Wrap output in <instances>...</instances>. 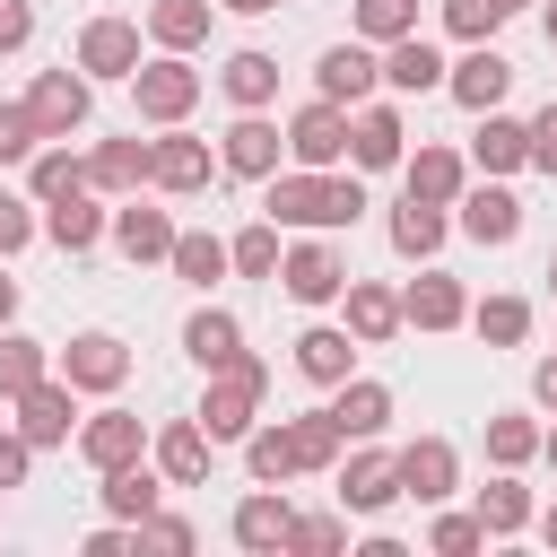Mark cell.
<instances>
[{
	"label": "cell",
	"instance_id": "cell-17",
	"mask_svg": "<svg viewBox=\"0 0 557 557\" xmlns=\"http://www.w3.org/2000/svg\"><path fill=\"white\" fill-rule=\"evenodd\" d=\"M400 139H409V131H400V113H392V104H366V113L348 122V157H357L366 174L400 165Z\"/></svg>",
	"mask_w": 557,
	"mask_h": 557
},
{
	"label": "cell",
	"instance_id": "cell-39",
	"mask_svg": "<svg viewBox=\"0 0 557 557\" xmlns=\"http://www.w3.org/2000/svg\"><path fill=\"white\" fill-rule=\"evenodd\" d=\"M44 366H52L44 339H0V400H17L26 383H44Z\"/></svg>",
	"mask_w": 557,
	"mask_h": 557
},
{
	"label": "cell",
	"instance_id": "cell-19",
	"mask_svg": "<svg viewBox=\"0 0 557 557\" xmlns=\"http://www.w3.org/2000/svg\"><path fill=\"white\" fill-rule=\"evenodd\" d=\"M348 366H357V331L313 322V331L296 339V374H313V383H348Z\"/></svg>",
	"mask_w": 557,
	"mask_h": 557
},
{
	"label": "cell",
	"instance_id": "cell-42",
	"mask_svg": "<svg viewBox=\"0 0 557 557\" xmlns=\"http://www.w3.org/2000/svg\"><path fill=\"white\" fill-rule=\"evenodd\" d=\"M479 522H487V531H522V522H531V496H522L513 479H487V487H479Z\"/></svg>",
	"mask_w": 557,
	"mask_h": 557
},
{
	"label": "cell",
	"instance_id": "cell-49",
	"mask_svg": "<svg viewBox=\"0 0 557 557\" xmlns=\"http://www.w3.org/2000/svg\"><path fill=\"white\" fill-rule=\"evenodd\" d=\"M479 540H487V522H479V513H444V522H435V548H444V557H470Z\"/></svg>",
	"mask_w": 557,
	"mask_h": 557
},
{
	"label": "cell",
	"instance_id": "cell-9",
	"mask_svg": "<svg viewBox=\"0 0 557 557\" xmlns=\"http://www.w3.org/2000/svg\"><path fill=\"white\" fill-rule=\"evenodd\" d=\"M444 87H453V96H461L470 113H496V104H505V87H513V61L479 44V52H461V61L444 70Z\"/></svg>",
	"mask_w": 557,
	"mask_h": 557
},
{
	"label": "cell",
	"instance_id": "cell-54",
	"mask_svg": "<svg viewBox=\"0 0 557 557\" xmlns=\"http://www.w3.org/2000/svg\"><path fill=\"white\" fill-rule=\"evenodd\" d=\"M26 453H35L26 435H0V487H17V479H26Z\"/></svg>",
	"mask_w": 557,
	"mask_h": 557
},
{
	"label": "cell",
	"instance_id": "cell-30",
	"mask_svg": "<svg viewBox=\"0 0 557 557\" xmlns=\"http://www.w3.org/2000/svg\"><path fill=\"white\" fill-rule=\"evenodd\" d=\"M287 522H296V513H287V496H270V487L235 505V540H244V548H287Z\"/></svg>",
	"mask_w": 557,
	"mask_h": 557
},
{
	"label": "cell",
	"instance_id": "cell-6",
	"mask_svg": "<svg viewBox=\"0 0 557 557\" xmlns=\"http://www.w3.org/2000/svg\"><path fill=\"white\" fill-rule=\"evenodd\" d=\"M26 113H35L44 139H70V131L87 122V78H78V70H44L35 96H26Z\"/></svg>",
	"mask_w": 557,
	"mask_h": 557
},
{
	"label": "cell",
	"instance_id": "cell-4",
	"mask_svg": "<svg viewBox=\"0 0 557 557\" xmlns=\"http://www.w3.org/2000/svg\"><path fill=\"white\" fill-rule=\"evenodd\" d=\"M122 374H131V348H122L113 331H78V339L61 348V383H70V392H113Z\"/></svg>",
	"mask_w": 557,
	"mask_h": 557
},
{
	"label": "cell",
	"instance_id": "cell-25",
	"mask_svg": "<svg viewBox=\"0 0 557 557\" xmlns=\"http://www.w3.org/2000/svg\"><path fill=\"white\" fill-rule=\"evenodd\" d=\"M87 183H96V191H139V183H148V139H104V148L87 157Z\"/></svg>",
	"mask_w": 557,
	"mask_h": 557
},
{
	"label": "cell",
	"instance_id": "cell-48",
	"mask_svg": "<svg viewBox=\"0 0 557 557\" xmlns=\"http://www.w3.org/2000/svg\"><path fill=\"white\" fill-rule=\"evenodd\" d=\"M35 139H44L35 113H26V104H0V165H9V157H35Z\"/></svg>",
	"mask_w": 557,
	"mask_h": 557
},
{
	"label": "cell",
	"instance_id": "cell-58",
	"mask_svg": "<svg viewBox=\"0 0 557 557\" xmlns=\"http://www.w3.org/2000/svg\"><path fill=\"white\" fill-rule=\"evenodd\" d=\"M540 453H548V461H557V426H548V435H540Z\"/></svg>",
	"mask_w": 557,
	"mask_h": 557
},
{
	"label": "cell",
	"instance_id": "cell-41",
	"mask_svg": "<svg viewBox=\"0 0 557 557\" xmlns=\"http://www.w3.org/2000/svg\"><path fill=\"white\" fill-rule=\"evenodd\" d=\"M165 261H174V270H183L191 287L226 278V244H218V235H174V252H165Z\"/></svg>",
	"mask_w": 557,
	"mask_h": 557
},
{
	"label": "cell",
	"instance_id": "cell-18",
	"mask_svg": "<svg viewBox=\"0 0 557 557\" xmlns=\"http://www.w3.org/2000/svg\"><path fill=\"white\" fill-rule=\"evenodd\" d=\"M470 305H461V278H444V270H426L409 296H400V322H418V331H453Z\"/></svg>",
	"mask_w": 557,
	"mask_h": 557
},
{
	"label": "cell",
	"instance_id": "cell-29",
	"mask_svg": "<svg viewBox=\"0 0 557 557\" xmlns=\"http://www.w3.org/2000/svg\"><path fill=\"white\" fill-rule=\"evenodd\" d=\"M183 348H191V357L218 374L226 357H244V331H235V313H209V305H200V313L183 322Z\"/></svg>",
	"mask_w": 557,
	"mask_h": 557
},
{
	"label": "cell",
	"instance_id": "cell-27",
	"mask_svg": "<svg viewBox=\"0 0 557 557\" xmlns=\"http://www.w3.org/2000/svg\"><path fill=\"white\" fill-rule=\"evenodd\" d=\"M218 87H226L244 113H261V104L278 96V61H270V52H235V61L218 70Z\"/></svg>",
	"mask_w": 557,
	"mask_h": 557
},
{
	"label": "cell",
	"instance_id": "cell-53",
	"mask_svg": "<svg viewBox=\"0 0 557 557\" xmlns=\"http://www.w3.org/2000/svg\"><path fill=\"white\" fill-rule=\"evenodd\" d=\"M26 35H35V9L26 0H0V52H17Z\"/></svg>",
	"mask_w": 557,
	"mask_h": 557
},
{
	"label": "cell",
	"instance_id": "cell-62",
	"mask_svg": "<svg viewBox=\"0 0 557 557\" xmlns=\"http://www.w3.org/2000/svg\"><path fill=\"white\" fill-rule=\"evenodd\" d=\"M548 278H557V261H548Z\"/></svg>",
	"mask_w": 557,
	"mask_h": 557
},
{
	"label": "cell",
	"instance_id": "cell-23",
	"mask_svg": "<svg viewBox=\"0 0 557 557\" xmlns=\"http://www.w3.org/2000/svg\"><path fill=\"white\" fill-rule=\"evenodd\" d=\"M392 496H400V479H392L383 453H357V461L339 470V505H348V513H383Z\"/></svg>",
	"mask_w": 557,
	"mask_h": 557
},
{
	"label": "cell",
	"instance_id": "cell-47",
	"mask_svg": "<svg viewBox=\"0 0 557 557\" xmlns=\"http://www.w3.org/2000/svg\"><path fill=\"white\" fill-rule=\"evenodd\" d=\"M339 540H348V531H339L331 513H305V522H287V548H305V557H331Z\"/></svg>",
	"mask_w": 557,
	"mask_h": 557
},
{
	"label": "cell",
	"instance_id": "cell-52",
	"mask_svg": "<svg viewBox=\"0 0 557 557\" xmlns=\"http://www.w3.org/2000/svg\"><path fill=\"white\" fill-rule=\"evenodd\" d=\"M522 131H531V165H540V174H557V104H548L540 122H522Z\"/></svg>",
	"mask_w": 557,
	"mask_h": 557
},
{
	"label": "cell",
	"instance_id": "cell-36",
	"mask_svg": "<svg viewBox=\"0 0 557 557\" xmlns=\"http://www.w3.org/2000/svg\"><path fill=\"white\" fill-rule=\"evenodd\" d=\"M226 270H244V278H270V270H278V218L244 226V235L226 244Z\"/></svg>",
	"mask_w": 557,
	"mask_h": 557
},
{
	"label": "cell",
	"instance_id": "cell-2",
	"mask_svg": "<svg viewBox=\"0 0 557 557\" xmlns=\"http://www.w3.org/2000/svg\"><path fill=\"white\" fill-rule=\"evenodd\" d=\"M261 383H270V366H261V357H226V366H218V383H209V400H200V426H209V444H226V435H252Z\"/></svg>",
	"mask_w": 557,
	"mask_h": 557
},
{
	"label": "cell",
	"instance_id": "cell-60",
	"mask_svg": "<svg viewBox=\"0 0 557 557\" xmlns=\"http://www.w3.org/2000/svg\"><path fill=\"white\" fill-rule=\"evenodd\" d=\"M496 9H505V17H513V9H531V0H496Z\"/></svg>",
	"mask_w": 557,
	"mask_h": 557
},
{
	"label": "cell",
	"instance_id": "cell-3",
	"mask_svg": "<svg viewBox=\"0 0 557 557\" xmlns=\"http://www.w3.org/2000/svg\"><path fill=\"white\" fill-rule=\"evenodd\" d=\"M131 96H139V113L148 122H183L191 104H200V70L174 52V61H139L131 70Z\"/></svg>",
	"mask_w": 557,
	"mask_h": 557
},
{
	"label": "cell",
	"instance_id": "cell-33",
	"mask_svg": "<svg viewBox=\"0 0 557 557\" xmlns=\"http://www.w3.org/2000/svg\"><path fill=\"white\" fill-rule=\"evenodd\" d=\"M435 244H444V209H435V200H400V209H392V252L426 261Z\"/></svg>",
	"mask_w": 557,
	"mask_h": 557
},
{
	"label": "cell",
	"instance_id": "cell-1",
	"mask_svg": "<svg viewBox=\"0 0 557 557\" xmlns=\"http://www.w3.org/2000/svg\"><path fill=\"white\" fill-rule=\"evenodd\" d=\"M278 226H357L366 218V183L357 174H331V165H296V174H270V200H261Z\"/></svg>",
	"mask_w": 557,
	"mask_h": 557
},
{
	"label": "cell",
	"instance_id": "cell-5",
	"mask_svg": "<svg viewBox=\"0 0 557 557\" xmlns=\"http://www.w3.org/2000/svg\"><path fill=\"white\" fill-rule=\"evenodd\" d=\"M339 148H348V104L313 96V104L287 122V157H296V165H339Z\"/></svg>",
	"mask_w": 557,
	"mask_h": 557
},
{
	"label": "cell",
	"instance_id": "cell-57",
	"mask_svg": "<svg viewBox=\"0 0 557 557\" xmlns=\"http://www.w3.org/2000/svg\"><path fill=\"white\" fill-rule=\"evenodd\" d=\"M218 9H235V17H261V9H278V0H218Z\"/></svg>",
	"mask_w": 557,
	"mask_h": 557
},
{
	"label": "cell",
	"instance_id": "cell-26",
	"mask_svg": "<svg viewBox=\"0 0 557 557\" xmlns=\"http://www.w3.org/2000/svg\"><path fill=\"white\" fill-rule=\"evenodd\" d=\"M44 235H52V244H61V252H87V244H96V235H104V209H96V200H87V183H78V191H61V200H52V218H44Z\"/></svg>",
	"mask_w": 557,
	"mask_h": 557
},
{
	"label": "cell",
	"instance_id": "cell-44",
	"mask_svg": "<svg viewBox=\"0 0 557 557\" xmlns=\"http://www.w3.org/2000/svg\"><path fill=\"white\" fill-rule=\"evenodd\" d=\"M479 331H487L496 348H513V339L531 331V305H522V296H487V305H479Z\"/></svg>",
	"mask_w": 557,
	"mask_h": 557
},
{
	"label": "cell",
	"instance_id": "cell-12",
	"mask_svg": "<svg viewBox=\"0 0 557 557\" xmlns=\"http://www.w3.org/2000/svg\"><path fill=\"white\" fill-rule=\"evenodd\" d=\"M374 78H383V61H374L366 44H331V52H322V70H313V87H322L331 104H366V96H374Z\"/></svg>",
	"mask_w": 557,
	"mask_h": 557
},
{
	"label": "cell",
	"instance_id": "cell-14",
	"mask_svg": "<svg viewBox=\"0 0 557 557\" xmlns=\"http://www.w3.org/2000/svg\"><path fill=\"white\" fill-rule=\"evenodd\" d=\"M148 183H165V191H200V183H209V139H183V131L148 139Z\"/></svg>",
	"mask_w": 557,
	"mask_h": 557
},
{
	"label": "cell",
	"instance_id": "cell-35",
	"mask_svg": "<svg viewBox=\"0 0 557 557\" xmlns=\"http://www.w3.org/2000/svg\"><path fill=\"white\" fill-rule=\"evenodd\" d=\"M244 461H252V479H261V487L296 479V444H287V426H252V435H244Z\"/></svg>",
	"mask_w": 557,
	"mask_h": 557
},
{
	"label": "cell",
	"instance_id": "cell-50",
	"mask_svg": "<svg viewBox=\"0 0 557 557\" xmlns=\"http://www.w3.org/2000/svg\"><path fill=\"white\" fill-rule=\"evenodd\" d=\"M139 540H157V548H191V522H183V513H157V505H148V513H139Z\"/></svg>",
	"mask_w": 557,
	"mask_h": 557
},
{
	"label": "cell",
	"instance_id": "cell-46",
	"mask_svg": "<svg viewBox=\"0 0 557 557\" xmlns=\"http://www.w3.org/2000/svg\"><path fill=\"white\" fill-rule=\"evenodd\" d=\"M444 26H453L461 44H487V35L505 26V9H496V0H444Z\"/></svg>",
	"mask_w": 557,
	"mask_h": 557
},
{
	"label": "cell",
	"instance_id": "cell-8",
	"mask_svg": "<svg viewBox=\"0 0 557 557\" xmlns=\"http://www.w3.org/2000/svg\"><path fill=\"white\" fill-rule=\"evenodd\" d=\"M78 70H87V78H131V70H139V26H131V17H96V26L78 35Z\"/></svg>",
	"mask_w": 557,
	"mask_h": 557
},
{
	"label": "cell",
	"instance_id": "cell-55",
	"mask_svg": "<svg viewBox=\"0 0 557 557\" xmlns=\"http://www.w3.org/2000/svg\"><path fill=\"white\" fill-rule=\"evenodd\" d=\"M531 392H540V409H557V357H540V374H531Z\"/></svg>",
	"mask_w": 557,
	"mask_h": 557
},
{
	"label": "cell",
	"instance_id": "cell-59",
	"mask_svg": "<svg viewBox=\"0 0 557 557\" xmlns=\"http://www.w3.org/2000/svg\"><path fill=\"white\" fill-rule=\"evenodd\" d=\"M540 531H548V548H557V505H548V522H540Z\"/></svg>",
	"mask_w": 557,
	"mask_h": 557
},
{
	"label": "cell",
	"instance_id": "cell-10",
	"mask_svg": "<svg viewBox=\"0 0 557 557\" xmlns=\"http://www.w3.org/2000/svg\"><path fill=\"white\" fill-rule=\"evenodd\" d=\"M278 148H287V131H278V122H261V113H244V122L226 131L218 165H226V174H252V183H270V174H278Z\"/></svg>",
	"mask_w": 557,
	"mask_h": 557
},
{
	"label": "cell",
	"instance_id": "cell-31",
	"mask_svg": "<svg viewBox=\"0 0 557 557\" xmlns=\"http://www.w3.org/2000/svg\"><path fill=\"white\" fill-rule=\"evenodd\" d=\"M470 148H479V165H487V174H513V165H531V131H522V122H505V113H487Z\"/></svg>",
	"mask_w": 557,
	"mask_h": 557
},
{
	"label": "cell",
	"instance_id": "cell-24",
	"mask_svg": "<svg viewBox=\"0 0 557 557\" xmlns=\"http://www.w3.org/2000/svg\"><path fill=\"white\" fill-rule=\"evenodd\" d=\"M383 78H392L400 96H426V87H444V61H435V44L400 35V44H383Z\"/></svg>",
	"mask_w": 557,
	"mask_h": 557
},
{
	"label": "cell",
	"instance_id": "cell-37",
	"mask_svg": "<svg viewBox=\"0 0 557 557\" xmlns=\"http://www.w3.org/2000/svg\"><path fill=\"white\" fill-rule=\"evenodd\" d=\"M287 444H296V470H331V453H339V426H331V409H313V418H287Z\"/></svg>",
	"mask_w": 557,
	"mask_h": 557
},
{
	"label": "cell",
	"instance_id": "cell-56",
	"mask_svg": "<svg viewBox=\"0 0 557 557\" xmlns=\"http://www.w3.org/2000/svg\"><path fill=\"white\" fill-rule=\"evenodd\" d=\"M9 313H17V278L0 270V322H9Z\"/></svg>",
	"mask_w": 557,
	"mask_h": 557
},
{
	"label": "cell",
	"instance_id": "cell-51",
	"mask_svg": "<svg viewBox=\"0 0 557 557\" xmlns=\"http://www.w3.org/2000/svg\"><path fill=\"white\" fill-rule=\"evenodd\" d=\"M26 235H35V218H26V200H9V191H0V261H9V252H17Z\"/></svg>",
	"mask_w": 557,
	"mask_h": 557
},
{
	"label": "cell",
	"instance_id": "cell-32",
	"mask_svg": "<svg viewBox=\"0 0 557 557\" xmlns=\"http://www.w3.org/2000/svg\"><path fill=\"white\" fill-rule=\"evenodd\" d=\"M409 200H435V209L461 200V157L453 148H418L409 157Z\"/></svg>",
	"mask_w": 557,
	"mask_h": 557
},
{
	"label": "cell",
	"instance_id": "cell-13",
	"mask_svg": "<svg viewBox=\"0 0 557 557\" xmlns=\"http://www.w3.org/2000/svg\"><path fill=\"white\" fill-rule=\"evenodd\" d=\"M278 278H287V296H296V305H331V296L348 287V270H339V252H331V244H296V252L278 261Z\"/></svg>",
	"mask_w": 557,
	"mask_h": 557
},
{
	"label": "cell",
	"instance_id": "cell-61",
	"mask_svg": "<svg viewBox=\"0 0 557 557\" xmlns=\"http://www.w3.org/2000/svg\"><path fill=\"white\" fill-rule=\"evenodd\" d=\"M548 44H557V9H548Z\"/></svg>",
	"mask_w": 557,
	"mask_h": 557
},
{
	"label": "cell",
	"instance_id": "cell-43",
	"mask_svg": "<svg viewBox=\"0 0 557 557\" xmlns=\"http://www.w3.org/2000/svg\"><path fill=\"white\" fill-rule=\"evenodd\" d=\"M78 183H87V165H78L70 148H44V157H35V200H61V191H78Z\"/></svg>",
	"mask_w": 557,
	"mask_h": 557
},
{
	"label": "cell",
	"instance_id": "cell-28",
	"mask_svg": "<svg viewBox=\"0 0 557 557\" xmlns=\"http://www.w3.org/2000/svg\"><path fill=\"white\" fill-rule=\"evenodd\" d=\"M348 331L374 348V339H392L400 331V296L392 287H366V278H348Z\"/></svg>",
	"mask_w": 557,
	"mask_h": 557
},
{
	"label": "cell",
	"instance_id": "cell-22",
	"mask_svg": "<svg viewBox=\"0 0 557 557\" xmlns=\"http://www.w3.org/2000/svg\"><path fill=\"white\" fill-rule=\"evenodd\" d=\"M157 470H165L174 487H191V479H209V426H200V418H183V426H165V435H157Z\"/></svg>",
	"mask_w": 557,
	"mask_h": 557
},
{
	"label": "cell",
	"instance_id": "cell-15",
	"mask_svg": "<svg viewBox=\"0 0 557 557\" xmlns=\"http://www.w3.org/2000/svg\"><path fill=\"white\" fill-rule=\"evenodd\" d=\"M461 235H470V244H513V235H522V200H513L505 183H479V191L461 200Z\"/></svg>",
	"mask_w": 557,
	"mask_h": 557
},
{
	"label": "cell",
	"instance_id": "cell-34",
	"mask_svg": "<svg viewBox=\"0 0 557 557\" xmlns=\"http://www.w3.org/2000/svg\"><path fill=\"white\" fill-rule=\"evenodd\" d=\"M148 35H157L165 52H191V44L209 35V0H157V9H148Z\"/></svg>",
	"mask_w": 557,
	"mask_h": 557
},
{
	"label": "cell",
	"instance_id": "cell-11",
	"mask_svg": "<svg viewBox=\"0 0 557 557\" xmlns=\"http://www.w3.org/2000/svg\"><path fill=\"white\" fill-rule=\"evenodd\" d=\"M392 479H400V496H418V505L453 496V444H444V435H418L409 453H392Z\"/></svg>",
	"mask_w": 557,
	"mask_h": 557
},
{
	"label": "cell",
	"instance_id": "cell-21",
	"mask_svg": "<svg viewBox=\"0 0 557 557\" xmlns=\"http://www.w3.org/2000/svg\"><path fill=\"white\" fill-rule=\"evenodd\" d=\"M331 426H339V435H383V426H392V392L348 374V383H339V400H331Z\"/></svg>",
	"mask_w": 557,
	"mask_h": 557
},
{
	"label": "cell",
	"instance_id": "cell-40",
	"mask_svg": "<svg viewBox=\"0 0 557 557\" xmlns=\"http://www.w3.org/2000/svg\"><path fill=\"white\" fill-rule=\"evenodd\" d=\"M357 35H366V44H400V35H418V0H357Z\"/></svg>",
	"mask_w": 557,
	"mask_h": 557
},
{
	"label": "cell",
	"instance_id": "cell-20",
	"mask_svg": "<svg viewBox=\"0 0 557 557\" xmlns=\"http://www.w3.org/2000/svg\"><path fill=\"white\" fill-rule=\"evenodd\" d=\"M113 244H122L131 261H165V252H174V218L131 200V209H113Z\"/></svg>",
	"mask_w": 557,
	"mask_h": 557
},
{
	"label": "cell",
	"instance_id": "cell-45",
	"mask_svg": "<svg viewBox=\"0 0 557 557\" xmlns=\"http://www.w3.org/2000/svg\"><path fill=\"white\" fill-rule=\"evenodd\" d=\"M487 453L513 470V461H531V453H540V426H531V418H487Z\"/></svg>",
	"mask_w": 557,
	"mask_h": 557
},
{
	"label": "cell",
	"instance_id": "cell-38",
	"mask_svg": "<svg viewBox=\"0 0 557 557\" xmlns=\"http://www.w3.org/2000/svg\"><path fill=\"white\" fill-rule=\"evenodd\" d=\"M104 505H113V522H139V513L157 505V479H148L139 461H122V470H104Z\"/></svg>",
	"mask_w": 557,
	"mask_h": 557
},
{
	"label": "cell",
	"instance_id": "cell-16",
	"mask_svg": "<svg viewBox=\"0 0 557 557\" xmlns=\"http://www.w3.org/2000/svg\"><path fill=\"white\" fill-rule=\"evenodd\" d=\"M17 435L26 444H70V383H52V374L26 383L17 392Z\"/></svg>",
	"mask_w": 557,
	"mask_h": 557
},
{
	"label": "cell",
	"instance_id": "cell-7",
	"mask_svg": "<svg viewBox=\"0 0 557 557\" xmlns=\"http://www.w3.org/2000/svg\"><path fill=\"white\" fill-rule=\"evenodd\" d=\"M139 444H148V426H139L131 409H96V418L78 426V461H87V470H122V461H139Z\"/></svg>",
	"mask_w": 557,
	"mask_h": 557
}]
</instances>
